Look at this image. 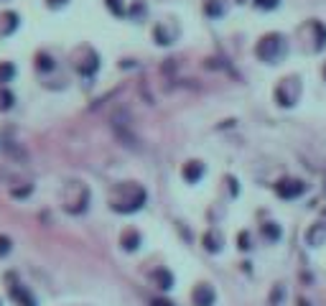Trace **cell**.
Returning a JSON list of instances; mask_svg holds the SVG:
<instances>
[{"mask_svg": "<svg viewBox=\"0 0 326 306\" xmlns=\"http://www.w3.org/2000/svg\"><path fill=\"white\" fill-rule=\"evenodd\" d=\"M143 204H145V192L140 186H135V184H123L112 194V209L115 212H123V215L138 212Z\"/></svg>", "mask_w": 326, "mask_h": 306, "instance_id": "obj_1", "label": "cell"}, {"mask_svg": "<svg viewBox=\"0 0 326 306\" xmlns=\"http://www.w3.org/2000/svg\"><path fill=\"white\" fill-rule=\"evenodd\" d=\"M285 49L288 46H285V39L280 33H267V36L260 39L255 54H258V59H262L265 64H278L285 56Z\"/></svg>", "mask_w": 326, "mask_h": 306, "instance_id": "obj_2", "label": "cell"}, {"mask_svg": "<svg viewBox=\"0 0 326 306\" xmlns=\"http://www.w3.org/2000/svg\"><path fill=\"white\" fill-rule=\"evenodd\" d=\"M298 79L293 76H288V79H283L280 82V87L275 89V100L283 105V107H293L296 105V100H298V94H301V84H296Z\"/></svg>", "mask_w": 326, "mask_h": 306, "instance_id": "obj_3", "label": "cell"}, {"mask_svg": "<svg viewBox=\"0 0 326 306\" xmlns=\"http://www.w3.org/2000/svg\"><path fill=\"white\" fill-rule=\"evenodd\" d=\"M275 192H278V197H283V199H296V197H301V194L306 192V184H303L301 179H280V181L275 184Z\"/></svg>", "mask_w": 326, "mask_h": 306, "instance_id": "obj_4", "label": "cell"}, {"mask_svg": "<svg viewBox=\"0 0 326 306\" xmlns=\"http://www.w3.org/2000/svg\"><path fill=\"white\" fill-rule=\"evenodd\" d=\"M214 301H217V294L212 286L199 283L194 289V306H214Z\"/></svg>", "mask_w": 326, "mask_h": 306, "instance_id": "obj_5", "label": "cell"}, {"mask_svg": "<svg viewBox=\"0 0 326 306\" xmlns=\"http://www.w3.org/2000/svg\"><path fill=\"white\" fill-rule=\"evenodd\" d=\"M306 242H309L311 247L324 245V242H326V222H316V225H311V230L306 232Z\"/></svg>", "mask_w": 326, "mask_h": 306, "instance_id": "obj_6", "label": "cell"}, {"mask_svg": "<svg viewBox=\"0 0 326 306\" xmlns=\"http://www.w3.org/2000/svg\"><path fill=\"white\" fill-rule=\"evenodd\" d=\"M8 294H10V299H13L18 306H36V299H33V296L28 294V289H23V286H10Z\"/></svg>", "mask_w": 326, "mask_h": 306, "instance_id": "obj_7", "label": "cell"}, {"mask_svg": "<svg viewBox=\"0 0 326 306\" xmlns=\"http://www.w3.org/2000/svg\"><path fill=\"white\" fill-rule=\"evenodd\" d=\"M150 278H153V283H156L161 291H171V289H174V276H171L166 268H158L156 273H150Z\"/></svg>", "mask_w": 326, "mask_h": 306, "instance_id": "obj_8", "label": "cell"}, {"mask_svg": "<svg viewBox=\"0 0 326 306\" xmlns=\"http://www.w3.org/2000/svg\"><path fill=\"white\" fill-rule=\"evenodd\" d=\"M201 176H204V166H201L199 161H189V163L184 166V179H186L189 184H196Z\"/></svg>", "mask_w": 326, "mask_h": 306, "instance_id": "obj_9", "label": "cell"}, {"mask_svg": "<svg viewBox=\"0 0 326 306\" xmlns=\"http://www.w3.org/2000/svg\"><path fill=\"white\" fill-rule=\"evenodd\" d=\"M204 247H206L209 253H219V250H222V235H219L217 230L206 232V235H204Z\"/></svg>", "mask_w": 326, "mask_h": 306, "instance_id": "obj_10", "label": "cell"}, {"mask_svg": "<svg viewBox=\"0 0 326 306\" xmlns=\"http://www.w3.org/2000/svg\"><path fill=\"white\" fill-rule=\"evenodd\" d=\"M123 247L132 253V250H138L140 247V232H135V230H125L123 232Z\"/></svg>", "mask_w": 326, "mask_h": 306, "instance_id": "obj_11", "label": "cell"}, {"mask_svg": "<svg viewBox=\"0 0 326 306\" xmlns=\"http://www.w3.org/2000/svg\"><path fill=\"white\" fill-rule=\"evenodd\" d=\"M280 235H283V232H280V227H278L275 222H265V225H262V237H265V240L278 242V240H280Z\"/></svg>", "mask_w": 326, "mask_h": 306, "instance_id": "obj_12", "label": "cell"}, {"mask_svg": "<svg viewBox=\"0 0 326 306\" xmlns=\"http://www.w3.org/2000/svg\"><path fill=\"white\" fill-rule=\"evenodd\" d=\"M13 76H15V67H13L10 62H3V64H0V84L13 82Z\"/></svg>", "mask_w": 326, "mask_h": 306, "instance_id": "obj_13", "label": "cell"}, {"mask_svg": "<svg viewBox=\"0 0 326 306\" xmlns=\"http://www.w3.org/2000/svg\"><path fill=\"white\" fill-rule=\"evenodd\" d=\"M3 21H5V28L0 31V36H8L10 31H15V28H18V15H15V13H5V15H3Z\"/></svg>", "mask_w": 326, "mask_h": 306, "instance_id": "obj_14", "label": "cell"}, {"mask_svg": "<svg viewBox=\"0 0 326 306\" xmlns=\"http://www.w3.org/2000/svg\"><path fill=\"white\" fill-rule=\"evenodd\" d=\"M36 67H39L41 72H49V69H54V59H51V56H46V54H39Z\"/></svg>", "mask_w": 326, "mask_h": 306, "instance_id": "obj_15", "label": "cell"}, {"mask_svg": "<svg viewBox=\"0 0 326 306\" xmlns=\"http://www.w3.org/2000/svg\"><path fill=\"white\" fill-rule=\"evenodd\" d=\"M13 102H15V97H13L8 89H0V110H8V107H13Z\"/></svg>", "mask_w": 326, "mask_h": 306, "instance_id": "obj_16", "label": "cell"}, {"mask_svg": "<svg viewBox=\"0 0 326 306\" xmlns=\"http://www.w3.org/2000/svg\"><path fill=\"white\" fill-rule=\"evenodd\" d=\"M253 247V240L247 232H240V250H250Z\"/></svg>", "mask_w": 326, "mask_h": 306, "instance_id": "obj_17", "label": "cell"}, {"mask_svg": "<svg viewBox=\"0 0 326 306\" xmlns=\"http://www.w3.org/2000/svg\"><path fill=\"white\" fill-rule=\"evenodd\" d=\"M10 247H13V245H10V240H8L5 235H0V258H3V255H8V253H10Z\"/></svg>", "mask_w": 326, "mask_h": 306, "instance_id": "obj_18", "label": "cell"}, {"mask_svg": "<svg viewBox=\"0 0 326 306\" xmlns=\"http://www.w3.org/2000/svg\"><path fill=\"white\" fill-rule=\"evenodd\" d=\"M107 5H110V10H112V13H118V15H125V10H123L120 0H107Z\"/></svg>", "mask_w": 326, "mask_h": 306, "instance_id": "obj_19", "label": "cell"}, {"mask_svg": "<svg viewBox=\"0 0 326 306\" xmlns=\"http://www.w3.org/2000/svg\"><path fill=\"white\" fill-rule=\"evenodd\" d=\"M255 3H258L260 8H275V5H278V0H255Z\"/></svg>", "mask_w": 326, "mask_h": 306, "instance_id": "obj_20", "label": "cell"}, {"mask_svg": "<svg viewBox=\"0 0 326 306\" xmlns=\"http://www.w3.org/2000/svg\"><path fill=\"white\" fill-rule=\"evenodd\" d=\"M150 306H174V304H171V301H166V299H156Z\"/></svg>", "mask_w": 326, "mask_h": 306, "instance_id": "obj_21", "label": "cell"}, {"mask_svg": "<svg viewBox=\"0 0 326 306\" xmlns=\"http://www.w3.org/2000/svg\"><path fill=\"white\" fill-rule=\"evenodd\" d=\"M66 0H49V5H64Z\"/></svg>", "mask_w": 326, "mask_h": 306, "instance_id": "obj_22", "label": "cell"}, {"mask_svg": "<svg viewBox=\"0 0 326 306\" xmlns=\"http://www.w3.org/2000/svg\"><path fill=\"white\" fill-rule=\"evenodd\" d=\"M301 306H309V304H306V301H301Z\"/></svg>", "mask_w": 326, "mask_h": 306, "instance_id": "obj_23", "label": "cell"}, {"mask_svg": "<svg viewBox=\"0 0 326 306\" xmlns=\"http://www.w3.org/2000/svg\"><path fill=\"white\" fill-rule=\"evenodd\" d=\"M324 76H326V67H324Z\"/></svg>", "mask_w": 326, "mask_h": 306, "instance_id": "obj_24", "label": "cell"}]
</instances>
